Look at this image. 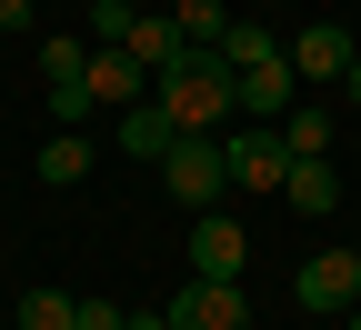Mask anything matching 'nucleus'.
Masks as SVG:
<instances>
[{"instance_id":"obj_1","label":"nucleus","mask_w":361,"mask_h":330,"mask_svg":"<svg viewBox=\"0 0 361 330\" xmlns=\"http://www.w3.org/2000/svg\"><path fill=\"white\" fill-rule=\"evenodd\" d=\"M151 101L171 110V130H231V61L211 40H180V61L151 80Z\"/></svg>"},{"instance_id":"obj_2","label":"nucleus","mask_w":361,"mask_h":330,"mask_svg":"<svg viewBox=\"0 0 361 330\" xmlns=\"http://www.w3.org/2000/svg\"><path fill=\"white\" fill-rule=\"evenodd\" d=\"M161 180L180 210H221V191H231V151H221V130H180L161 151Z\"/></svg>"},{"instance_id":"obj_3","label":"nucleus","mask_w":361,"mask_h":330,"mask_svg":"<svg viewBox=\"0 0 361 330\" xmlns=\"http://www.w3.org/2000/svg\"><path fill=\"white\" fill-rule=\"evenodd\" d=\"M291 101H301V70H291L281 40H271L261 61H241V70H231V120H281Z\"/></svg>"},{"instance_id":"obj_4","label":"nucleus","mask_w":361,"mask_h":330,"mask_svg":"<svg viewBox=\"0 0 361 330\" xmlns=\"http://www.w3.org/2000/svg\"><path fill=\"white\" fill-rule=\"evenodd\" d=\"M291 300L311 310V320H341L351 300H361V250L341 241V250H311L301 270H291Z\"/></svg>"},{"instance_id":"obj_5","label":"nucleus","mask_w":361,"mask_h":330,"mask_svg":"<svg viewBox=\"0 0 361 330\" xmlns=\"http://www.w3.org/2000/svg\"><path fill=\"white\" fill-rule=\"evenodd\" d=\"M221 151H231V191H281V170H291L281 120H241V130H221Z\"/></svg>"},{"instance_id":"obj_6","label":"nucleus","mask_w":361,"mask_h":330,"mask_svg":"<svg viewBox=\"0 0 361 330\" xmlns=\"http://www.w3.org/2000/svg\"><path fill=\"white\" fill-rule=\"evenodd\" d=\"M171 330H251V291L241 280H180L171 291Z\"/></svg>"},{"instance_id":"obj_7","label":"nucleus","mask_w":361,"mask_h":330,"mask_svg":"<svg viewBox=\"0 0 361 330\" xmlns=\"http://www.w3.org/2000/svg\"><path fill=\"white\" fill-rule=\"evenodd\" d=\"M251 270V230L231 210H191V280H241Z\"/></svg>"},{"instance_id":"obj_8","label":"nucleus","mask_w":361,"mask_h":330,"mask_svg":"<svg viewBox=\"0 0 361 330\" xmlns=\"http://www.w3.org/2000/svg\"><path fill=\"white\" fill-rule=\"evenodd\" d=\"M281 51H291V70H301V80H341V70H351V51H361V40H351L341 20H301V30L281 40Z\"/></svg>"},{"instance_id":"obj_9","label":"nucleus","mask_w":361,"mask_h":330,"mask_svg":"<svg viewBox=\"0 0 361 330\" xmlns=\"http://www.w3.org/2000/svg\"><path fill=\"white\" fill-rule=\"evenodd\" d=\"M281 201H291L301 220H331V210H341V170H331V160H291V170H281Z\"/></svg>"},{"instance_id":"obj_10","label":"nucleus","mask_w":361,"mask_h":330,"mask_svg":"<svg viewBox=\"0 0 361 330\" xmlns=\"http://www.w3.org/2000/svg\"><path fill=\"white\" fill-rule=\"evenodd\" d=\"M121 51H130V61H141V70L161 80V70L180 61V20H171V11H151V0H141V20H130V40H121Z\"/></svg>"},{"instance_id":"obj_11","label":"nucleus","mask_w":361,"mask_h":330,"mask_svg":"<svg viewBox=\"0 0 361 330\" xmlns=\"http://www.w3.org/2000/svg\"><path fill=\"white\" fill-rule=\"evenodd\" d=\"M90 90H101L111 110H130V101H151V70L130 61V51H90Z\"/></svg>"},{"instance_id":"obj_12","label":"nucleus","mask_w":361,"mask_h":330,"mask_svg":"<svg viewBox=\"0 0 361 330\" xmlns=\"http://www.w3.org/2000/svg\"><path fill=\"white\" fill-rule=\"evenodd\" d=\"M171 140H180V130H171V110H161V101H130V110H121V151H141V160H161Z\"/></svg>"},{"instance_id":"obj_13","label":"nucleus","mask_w":361,"mask_h":330,"mask_svg":"<svg viewBox=\"0 0 361 330\" xmlns=\"http://www.w3.org/2000/svg\"><path fill=\"white\" fill-rule=\"evenodd\" d=\"M90 160H101V151H90L80 130H51V140H40V180H51V191H71V180H80Z\"/></svg>"},{"instance_id":"obj_14","label":"nucleus","mask_w":361,"mask_h":330,"mask_svg":"<svg viewBox=\"0 0 361 330\" xmlns=\"http://www.w3.org/2000/svg\"><path fill=\"white\" fill-rule=\"evenodd\" d=\"M281 140H291V160H331V110L291 101V110H281Z\"/></svg>"},{"instance_id":"obj_15","label":"nucleus","mask_w":361,"mask_h":330,"mask_svg":"<svg viewBox=\"0 0 361 330\" xmlns=\"http://www.w3.org/2000/svg\"><path fill=\"white\" fill-rule=\"evenodd\" d=\"M20 330H80V300L71 291H20Z\"/></svg>"},{"instance_id":"obj_16","label":"nucleus","mask_w":361,"mask_h":330,"mask_svg":"<svg viewBox=\"0 0 361 330\" xmlns=\"http://www.w3.org/2000/svg\"><path fill=\"white\" fill-rule=\"evenodd\" d=\"M130 20H141V0H90V51H121Z\"/></svg>"},{"instance_id":"obj_17","label":"nucleus","mask_w":361,"mask_h":330,"mask_svg":"<svg viewBox=\"0 0 361 330\" xmlns=\"http://www.w3.org/2000/svg\"><path fill=\"white\" fill-rule=\"evenodd\" d=\"M171 20H180V40H221V30H231V11H221V0H180Z\"/></svg>"},{"instance_id":"obj_18","label":"nucleus","mask_w":361,"mask_h":330,"mask_svg":"<svg viewBox=\"0 0 361 330\" xmlns=\"http://www.w3.org/2000/svg\"><path fill=\"white\" fill-rule=\"evenodd\" d=\"M211 51H221V61H231V70H241V61H261V51H271V30H261V20H231V30H221V40H211Z\"/></svg>"},{"instance_id":"obj_19","label":"nucleus","mask_w":361,"mask_h":330,"mask_svg":"<svg viewBox=\"0 0 361 330\" xmlns=\"http://www.w3.org/2000/svg\"><path fill=\"white\" fill-rule=\"evenodd\" d=\"M80 70H90L80 40H40V80H80Z\"/></svg>"},{"instance_id":"obj_20","label":"nucleus","mask_w":361,"mask_h":330,"mask_svg":"<svg viewBox=\"0 0 361 330\" xmlns=\"http://www.w3.org/2000/svg\"><path fill=\"white\" fill-rule=\"evenodd\" d=\"M80 330H121V300H80Z\"/></svg>"},{"instance_id":"obj_21","label":"nucleus","mask_w":361,"mask_h":330,"mask_svg":"<svg viewBox=\"0 0 361 330\" xmlns=\"http://www.w3.org/2000/svg\"><path fill=\"white\" fill-rule=\"evenodd\" d=\"M121 330H171V310H121Z\"/></svg>"},{"instance_id":"obj_22","label":"nucleus","mask_w":361,"mask_h":330,"mask_svg":"<svg viewBox=\"0 0 361 330\" xmlns=\"http://www.w3.org/2000/svg\"><path fill=\"white\" fill-rule=\"evenodd\" d=\"M341 101H351V110H361V51H351V70H341Z\"/></svg>"},{"instance_id":"obj_23","label":"nucleus","mask_w":361,"mask_h":330,"mask_svg":"<svg viewBox=\"0 0 361 330\" xmlns=\"http://www.w3.org/2000/svg\"><path fill=\"white\" fill-rule=\"evenodd\" d=\"M20 20H30V0H0V30H20Z\"/></svg>"},{"instance_id":"obj_24","label":"nucleus","mask_w":361,"mask_h":330,"mask_svg":"<svg viewBox=\"0 0 361 330\" xmlns=\"http://www.w3.org/2000/svg\"><path fill=\"white\" fill-rule=\"evenodd\" d=\"M341 330H361V300H351V310H341Z\"/></svg>"},{"instance_id":"obj_25","label":"nucleus","mask_w":361,"mask_h":330,"mask_svg":"<svg viewBox=\"0 0 361 330\" xmlns=\"http://www.w3.org/2000/svg\"><path fill=\"white\" fill-rule=\"evenodd\" d=\"M331 330H341V320H331Z\"/></svg>"}]
</instances>
